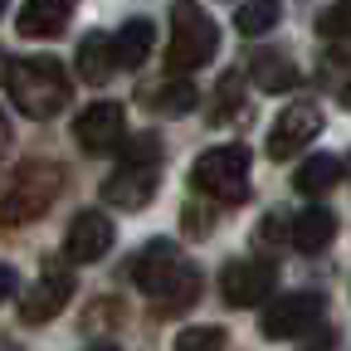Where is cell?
Segmentation results:
<instances>
[{"label": "cell", "instance_id": "6da1fadb", "mask_svg": "<svg viewBox=\"0 0 351 351\" xmlns=\"http://www.w3.org/2000/svg\"><path fill=\"white\" fill-rule=\"evenodd\" d=\"M10 98L25 117L34 122H49L69 108V93H73V83H69V69L54 59V54H34V59H15L10 64Z\"/></svg>", "mask_w": 351, "mask_h": 351}, {"label": "cell", "instance_id": "7a4b0ae2", "mask_svg": "<svg viewBox=\"0 0 351 351\" xmlns=\"http://www.w3.org/2000/svg\"><path fill=\"white\" fill-rule=\"evenodd\" d=\"M219 49V29L210 20V10L200 0H176L171 5V44H166V64L176 78H191L195 69H205Z\"/></svg>", "mask_w": 351, "mask_h": 351}, {"label": "cell", "instance_id": "3957f363", "mask_svg": "<svg viewBox=\"0 0 351 351\" xmlns=\"http://www.w3.org/2000/svg\"><path fill=\"white\" fill-rule=\"evenodd\" d=\"M64 171L54 161H29L10 176V186L0 191V225H29L59 200Z\"/></svg>", "mask_w": 351, "mask_h": 351}, {"label": "cell", "instance_id": "277c9868", "mask_svg": "<svg viewBox=\"0 0 351 351\" xmlns=\"http://www.w3.org/2000/svg\"><path fill=\"white\" fill-rule=\"evenodd\" d=\"M191 186L219 205H244L249 200V147H239V142L210 147L191 171Z\"/></svg>", "mask_w": 351, "mask_h": 351}, {"label": "cell", "instance_id": "5b68a950", "mask_svg": "<svg viewBox=\"0 0 351 351\" xmlns=\"http://www.w3.org/2000/svg\"><path fill=\"white\" fill-rule=\"evenodd\" d=\"M317 322H322V298L317 293H288V298H278V302L263 307L258 332L269 337V341H288V337L313 332Z\"/></svg>", "mask_w": 351, "mask_h": 351}, {"label": "cell", "instance_id": "8992f818", "mask_svg": "<svg viewBox=\"0 0 351 351\" xmlns=\"http://www.w3.org/2000/svg\"><path fill=\"white\" fill-rule=\"evenodd\" d=\"M122 132H127V108L112 103V98L88 103V108L78 112V122H73V137H78V147H83L88 156H108V152H117Z\"/></svg>", "mask_w": 351, "mask_h": 351}, {"label": "cell", "instance_id": "52a82bcc", "mask_svg": "<svg viewBox=\"0 0 351 351\" xmlns=\"http://www.w3.org/2000/svg\"><path fill=\"white\" fill-rule=\"evenodd\" d=\"M317 132H322V108L317 103H293V108H283L278 112V122H274V132H269V156L274 161H293L307 142H317Z\"/></svg>", "mask_w": 351, "mask_h": 351}, {"label": "cell", "instance_id": "ba28073f", "mask_svg": "<svg viewBox=\"0 0 351 351\" xmlns=\"http://www.w3.org/2000/svg\"><path fill=\"white\" fill-rule=\"evenodd\" d=\"M186 269H191V263L181 258V249H176L171 239H152L137 258H132V283H137V288L156 302V298H161L176 278L186 274Z\"/></svg>", "mask_w": 351, "mask_h": 351}, {"label": "cell", "instance_id": "9c48e42d", "mask_svg": "<svg viewBox=\"0 0 351 351\" xmlns=\"http://www.w3.org/2000/svg\"><path fill=\"white\" fill-rule=\"evenodd\" d=\"M274 283H278V269L263 263V258H234V263H225V274H219V293H225L230 307H258L274 293Z\"/></svg>", "mask_w": 351, "mask_h": 351}, {"label": "cell", "instance_id": "30bf717a", "mask_svg": "<svg viewBox=\"0 0 351 351\" xmlns=\"http://www.w3.org/2000/svg\"><path fill=\"white\" fill-rule=\"evenodd\" d=\"M69 298H73V274H64V269H44V274L29 283L25 302H20V322H25V327L54 322L64 307H69Z\"/></svg>", "mask_w": 351, "mask_h": 351}, {"label": "cell", "instance_id": "8fae6325", "mask_svg": "<svg viewBox=\"0 0 351 351\" xmlns=\"http://www.w3.org/2000/svg\"><path fill=\"white\" fill-rule=\"evenodd\" d=\"M156 186H161V166L122 161V166L108 176V181H103V200L117 205V210H142V205H152Z\"/></svg>", "mask_w": 351, "mask_h": 351}, {"label": "cell", "instance_id": "7c38bea8", "mask_svg": "<svg viewBox=\"0 0 351 351\" xmlns=\"http://www.w3.org/2000/svg\"><path fill=\"white\" fill-rule=\"evenodd\" d=\"M112 239H117L112 219L103 210H83V215H73V225L64 234V254H69V263H98L112 249Z\"/></svg>", "mask_w": 351, "mask_h": 351}, {"label": "cell", "instance_id": "4fadbf2b", "mask_svg": "<svg viewBox=\"0 0 351 351\" xmlns=\"http://www.w3.org/2000/svg\"><path fill=\"white\" fill-rule=\"evenodd\" d=\"M73 10H78V0H25L20 34L25 39H54V34H64V25H69Z\"/></svg>", "mask_w": 351, "mask_h": 351}, {"label": "cell", "instance_id": "5bb4252c", "mask_svg": "<svg viewBox=\"0 0 351 351\" xmlns=\"http://www.w3.org/2000/svg\"><path fill=\"white\" fill-rule=\"evenodd\" d=\"M73 69H78L83 83H108V78L122 69V59H117V39H108V34H88V39L78 44Z\"/></svg>", "mask_w": 351, "mask_h": 351}, {"label": "cell", "instance_id": "9a60e30c", "mask_svg": "<svg viewBox=\"0 0 351 351\" xmlns=\"http://www.w3.org/2000/svg\"><path fill=\"white\" fill-rule=\"evenodd\" d=\"M249 78L263 88V93H288V88L298 83V64L283 49H258L249 59Z\"/></svg>", "mask_w": 351, "mask_h": 351}, {"label": "cell", "instance_id": "2e32d148", "mask_svg": "<svg viewBox=\"0 0 351 351\" xmlns=\"http://www.w3.org/2000/svg\"><path fill=\"white\" fill-rule=\"evenodd\" d=\"M332 234H337V215H332L327 205H307V210L293 219V244H298L302 254H322V249L332 244Z\"/></svg>", "mask_w": 351, "mask_h": 351}, {"label": "cell", "instance_id": "e0dca14e", "mask_svg": "<svg viewBox=\"0 0 351 351\" xmlns=\"http://www.w3.org/2000/svg\"><path fill=\"white\" fill-rule=\"evenodd\" d=\"M341 171H346V166H341L337 156H307V161L293 171V191H298V195H327V191L341 181Z\"/></svg>", "mask_w": 351, "mask_h": 351}, {"label": "cell", "instance_id": "ac0fdd59", "mask_svg": "<svg viewBox=\"0 0 351 351\" xmlns=\"http://www.w3.org/2000/svg\"><path fill=\"white\" fill-rule=\"evenodd\" d=\"M112 39H117V59H122V69H142L147 54H152V44H156V25L137 15V20H127Z\"/></svg>", "mask_w": 351, "mask_h": 351}, {"label": "cell", "instance_id": "d6986e66", "mask_svg": "<svg viewBox=\"0 0 351 351\" xmlns=\"http://www.w3.org/2000/svg\"><path fill=\"white\" fill-rule=\"evenodd\" d=\"M278 15H283L278 0H244V5L234 10V29H239L244 39H258V34H269V29L278 25Z\"/></svg>", "mask_w": 351, "mask_h": 351}, {"label": "cell", "instance_id": "ffe728a7", "mask_svg": "<svg viewBox=\"0 0 351 351\" xmlns=\"http://www.w3.org/2000/svg\"><path fill=\"white\" fill-rule=\"evenodd\" d=\"M195 298H200V269L191 263V269L156 298V313H161V317H176V313H186V307H195Z\"/></svg>", "mask_w": 351, "mask_h": 351}, {"label": "cell", "instance_id": "44dd1931", "mask_svg": "<svg viewBox=\"0 0 351 351\" xmlns=\"http://www.w3.org/2000/svg\"><path fill=\"white\" fill-rule=\"evenodd\" d=\"M152 103H156L161 112H191V108L200 103V93H195L191 78H171L166 88H156V93H152Z\"/></svg>", "mask_w": 351, "mask_h": 351}, {"label": "cell", "instance_id": "7402d4cb", "mask_svg": "<svg viewBox=\"0 0 351 351\" xmlns=\"http://www.w3.org/2000/svg\"><path fill=\"white\" fill-rule=\"evenodd\" d=\"M176 351H225V327H186L176 337Z\"/></svg>", "mask_w": 351, "mask_h": 351}, {"label": "cell", "instance_id": "603a6c76", "mask_svg": "<svg viewBox=\"0 0 351 351\" xmlns=\"http://www.w3.org/2000/svg\"><path fill=\"white\" fill-rule=\"evenodd\" d=\"M122 161H137V166H161V137L156 132H142L122 147Z\"/></svg>", "mask_w": 351, "mask_h": 351}, {"label": "cell", "instance_id": "cb8c5ba5", "mask_svg": "<svg viewBox=\"0 0 351 351\" xmlns=\"http://www.w3.org/2000/svg\"><path fill=\"white\" fill-rule=\"evenodd\" d=\"M317 29H322L327 39H351V0H346V5H332V10L317 20Z\"/></svg>", "mask_w": 351, "mask_h": 351}, {"label": "cell", "instance_id": "d4e9b609", "mask_svg": "<svg viewBox=\"0 0 351 351\" xmlns=\"http://www.w3.org/2000/svg\"><path fill=\"white\" fill-rule=\"evenodd\" d=\"M278 239H283V219H278V215H269V219L258 225V244H278Z\"/></svg>", "mask_w": 351, "mask_h": 351}, {"label": "cell", "instance_id": "484cf974", "mask_svg": "<svg viewBox=\"0 0 351 351\" xmlns=\"http://www.w3.org/2000/svg\"><path fill=\"white\" fill-rule=\"evenodd\" d=\"M15 293V269H10V263H0V302H5Z\"/></svg>", "mask_w": 351, "mask_h": 351}, {"label": "cell", "instance_id": "4316f807", "mask_svg": "<svg viewBox=\"0 0 351 351\" xmlns=\"http://www.w3.org/2000/svg\"><path fill=\"white\" fill-rule=\"evenodd\" d=\"M186 225H191V230H195V234H205V230H210V219H205V215H200V210H191V215H186Z\"/></svg>", "mask_w": 351, "mask_h": 351}, {"label": "cell", "instance_id": "83f0119b", "mask_svg": "<svg viewBox=\"0 0 351 351\" xmlns=\"http://www.w3.org/2000/svg\"><path fill=\"white\" fill-rule=\"evenodd\" d=\"M5 152H10V117L0 112V156H5Z\"/></svg>", "mask_w": 351, "mask_h": 351}, {"label": "cell", "instance_id": "f1b7e54d", "mask_svg": "<svg viewBox=\"0 0 351 351\" xmlns=\"http://www.w3.org/2000/svg\"><path fill=\"white\" fill-rule=\"evenodd\" d=\"M10 64H15V59H5V49H0V83L10 78Z\"/></svg>", "mask_w": 351, "mask_h": 351}, {"label": "cell", "instance_id": "f546056e", "mask_svg": "<svg viewBox=\"0 0 351 351\" xmlns=\"http://www.w3.org/2000/svg\"><path fill=\"white\" fill-rule=\"evenodd\" d=\"M341 108H351V78L341 83Z\"/></svg>", "mask_w": 351, "mask_h": 351}, {"label": "cell", "instance_id": "4dcf8cb0", "mask_svg": "<svg viewBox=\"0 0 351 351\" xmlns=\"http://www.w3.org/2000/svg\"><path fill=\"white\" fill-rule=\"evenodd\" d=\"M88 351H117V346H88Z\"/></svg>", "mask_w": 351, "mask_h": 351}, {"label": "cell", "instance_id": "1f68e13d", "mask_svg": "<svg viewBox=\"0 0 351 351\" xmlns=\"http://www.w3.org/2000/svg\"><path fill=\"white\" fill-rule=\"evenodd\" d=\"M5 5H10V0H0V15H5Z\"/></svg>", "mask_w": 351, "mask_h": 351}, {"label": "cell", "instance_id": "d6a6232c", "mask_svg": "<svg viewBox=\"0 0 351 351\" xmlns=\"http://www.w3.org/2000/svg\"><path fill=\"white\" fill-rule=\"evenodd\" d=\"M346 176H351V156H346Z\"/></svg>", "mask_w": 351, "mask_h": 351}]
</instances>
